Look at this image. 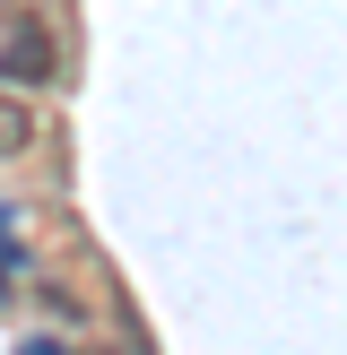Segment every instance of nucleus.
Here are the masks:
<instances>
[{"instance_id": "obj_1", "label": "nucleus", "mask_w": 347, "mask_h": 355, "mask_svg": "<svg viewBox=\"0 0 347 355\" xmlns=\"http://www.w3.org/2000/svg\"><path fill=\"white\" fill-rule=\"evenodd\" d=\"M52 69H61V44H52L44 17H17L9 44H0V87H44Z\"/></svg>"}, {"instance_id": "obj_2", "label": "nucleus", "mask_w": 347, "mask_h": 355, "mask_svg": "<svg viewBox=\"0 0 347 355\" xmlns=\"http://www.w3.org/2000/svg\"><path fill=\"white\" fill-rule=\"evenodd\" d=\"M26 139H35V113L0 87V165H9V156H26Z\"/></svg>"}]
</instances>
